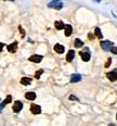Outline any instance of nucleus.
Wrapping results in <instances>:
<instances>
[{"label": "nucleus", "mask_w": 117, "mask_h": 126, "mask_svg": "<svg viewBox=\"0 0 117 126\" xmlns=\"http://www.w3.org/2000/svg\"><path fill=\"white\" fill-rule=\"evenodd\" d=\"M80 56H81V59L84 62H88L90 60V52H89L88 48H84L82 51H80Z\"/></svg>", "instance_id": "obj_1"}, {"label": "nucleus", "mask_w": 117, "mask_h": 126, "mask_svg": "<svg viewBox=\"0 0 117 126\" xmlns=\"http://www.w3.org/2000/svg\"><path fill=\"white\" fill-rule=\"evenodd\" d=\"M106 76H107V78L110 80V82L117 80V69H115L114 71H112V72H108V73L106 74Z\"/></svg>", "instance_id": "obj_2"}, {"label": "nucleus", "mask_w": 117, "mask_h": 126, "mask_svg": "<svg viewBox=\"0 0 117 126\" xmlns=\"http://www.w3.org/2000/svg\"><path fill=\"white\" fill-rule=\"evenodd\" d=\"M101 47L102 49L104 50H110L113 48V42L108 40H105V41H101Z\"/></svg>", "instance_id": "obj_3"}, {"label": "nucleus", "mask_w": 117, "mask_h": 126, "mask_svg": "<svg viewBox=\"0 0 117 126\" xmlns=\"http://www.w3.org/2000/svg\"><path fill=\"white\" fill-rule=\"evenodd\" d=\"M42 56H39V54H32V56H29V61L32 62H35V63H39L42 61Z\"/></svg>", "instance_id": "obj_4"}, {"label": "nucleus", "mask_w": 117, "mask_h": 126, "mask_svg": "<svg viewBox=\"0 0 117 126\" xmlns=\"http://www.w3.org/2000/svg\"><path fill=\"white\" fill-rule=\"evenodd\" d=\"M30 112L32 114H39L41 112V108L38 105V104H32L30 105Z\"/></svg>", "instance_id": "obj_5"}, {"label": "nucleus", "mask_w": 117, "mask_h": 126, "mask_svg": "<svg viewBox=\"0 0 117 126\" xmlns=\"http://www.w3.org/2000/svg\"><path fill=\"white\" fill-rule=\"evenodd\" d=\"M22 108H23V104H22L21 101H15L14 104H13V111L14 112H20V111L22 110Z\"/></svg>", "instance_id": "obj_6"}, {"label": "nucleus", "mask_w": 117, "mask_h": 126, "mask_svg": "<svg viewBox=\"0 0 117 126\" xmlns=\"http://www.w3.org/2000/svg\"><path fill=\"white\" fill-rule=\"evenodd\" d=\"M48 7H50V8H55V9H61L63 7V3L62 2H58V1H53V2H50V3H48Z\"/></svg>", "instance_id": "obj_7"}, {"label": "nucleus", "mask_w": 117, "mask_h": 126, "mask_svg": "<svg viewBox=\"0 0 117 126\" xmlns=\"http://www.w3.org/2000/svg\"><path fill=\"white\" fill-rule=\"evenodd\" d=\"M6 49H8L9 52H12V53H14V52L16 51V49H17V42H16V41L12 42L11 45H9L8 47H6Z\"/></svg>", "instance_id": "obj_8"}, {"label": "nucleus", "mask_w": 117, "mask_h": 126, "mask_svg": "<svg viewBox=\"0 0 117 126\" xmlns=\"http://www.w3.org/2000/svg\"><path fill=\"white\" fill-rule=\"evenodd\" d=\"M74 56H75V51H74V50H69V51L67 52L66 61H67V62H72L73 59H74Z\"/></svg>", "instance_id": "obj_9"}, {"label": "nucleus", "mask_w": 117, "mask_h": 126, "mask_svg": "<svg viewBox=\"0 0 117 126\" xmlns=\"http://www.w3.org/2000/svg\"><path fill=\"white\" fill-rule=\"evenodd\" d=\"M81 80V75L79 74H73L71 77V83H77Z\"/></svg>", "instance_id": "obj_10"}, {"label": "nucleus", "mask_w": 117, "mask_h": 126, "mask_svg": "<svg viewBox=\"0 0 117 126\" xmlns=\"http://www.w3.org/2000/svg\"><path fill=\"white\" fill-rule=\"evenodd\" d=\"M64 47H63L62 45H60V43H56L55 46H54V51L55 52H58V53H63V52H64Z\"/></svg>", "instance_id": "obj_11"}, {"label": "nucleus", "mask_w": 117, "mask_h": 126, "mask_svg": "<svg viewBox=\"0 0 117 126\" xmlns=\"http://www.w3.org/2000/svg\"><path fill=\"white\" fill-rule=\"evenodd\" d=\"M64 29H65V36H71L72 35V33H73V28H72V26L69 25V24H67V25H65V27H64Z\"/></svg>", "instance_id": "obj_12"}, {"label": "nucleus", "mask_w": 117, "mask_h": 126, "mask_svg": "<svg viewBox=\"0 0 117 126\" xmlns=\"http://www.w3.org/2000/svg\"><path fill=\"white\" fill-rule=\"evenodd\" d=\"M25 98L27 100H35L36 99V93L32 92V91H29V92L25 93Z\"/></svg>", "instance_id": "obj_13"}, {"label": "nucleus", "mask_w": 117, "mask_h": 126, "mask_svg": "<svg viewBox=\"0 0 117 126\" xmlns=\"http://www.w3.org/2000/svg\"><path fill=\"white\" fill-rule=\"evenodd\" d=\"M54 26H55V28L56 29H63V28L65 27V25L63 24V22H61V21H56L55 23H54Z\"/></svg>", "instance_id": "obj_14"}, {"label": "nucleus", "mask_w": 117, "mask_h": 126, "mask_svg": "<svg viewBox=\"0 0 117 126\" xmlns=\"http://www.w3.org/2000/svg\"><path fill=\"white\" fill-rule=\"evenodd\" d=\"M11 101H12V97H11V96L10 95H9V96H6V100H4V101L3 102H2V103H1V105H0V108H3V106L4 105H6V103H10V102Z\"/></svg>", "instance_id": "obj_15"}, {"label": "nucleus", "mask_w": 117, "mask_h": 126, "mask_svg": "<svg viewBox=\"0 0 117 126\" xmlns=\"http://www.w3.org/2000/svg\"><path fill=\"white\" fill-rule=\"evenodd\" d=\"M32 83V78H28V77H23L21 79V84L22 85H29Z\"/></svg>", "instance_id": "obj_16"}, {"label": "nucleus", "mask_w": 117, "mask_h": 126, "mask_svg": "<svg viewBox=\"0 0 117 126\" xmlns=\"http://www.w3.org/2000/svg\"><path fill=\"white\" fill-rule=\"evenodd\" d=\"M74 45H75V47L76 48H80V47H82V45H84V42H82L80 39H75V41H74Z\"/></svg>", "instance_id": "obj_17"}, {"label": "nucleus", "mask_w": 117, "mask_h": 126, "mask_svg": "<svg viewBox=\"0 0 117 126\" xmlns=\"http://www.w3.org/2000/svg\"><path fill=\"white\" fill-rule=\"evenodd\" d=\"M94 33H95V36H97V37H99V38H102V36H103V35H102V33H101V29H100L99 27H97V28H95Z\"/></svg>", "instance_id": "obj_18"}, {"label": "nucleus", "mask_w": 117, "mask_h": 126, "mask_svg": "<svg viewBox=\"0 0 117 126\" xmlns=\"http://www.w3.org/2000/svg\"><path fill=\"white\" fill-rule=\"evenodd\" d=\"M43 73V70H39L38 72H36V74H35V78H37V79H39V77H40V75Z\"/></svg>", "instance_id": "obj_19"}, {"label": "nucleus", "mask_w": 117, "mask_h": 126, "mask_svg": "<svg viewBox=\"0 0 117 126\" xmlns=\"http://www.w3.org/2000/svg\"><path fill=\"white\" fill-rule=\"evenodd\" d=\"M110 51L113 52V53H115V54H117V48L116 47H113L112 49H110Z\"/></svg>", "instance_id": "obj_20"}, {"label": "nucleus", "mask_w": 117, "mask_h": 126, "mask_svg": "<svg viewBox=\"0 0 117 126\" xmlns=\"http://www.w3.org/2000/svg\"><path fill=\"white\" fill-rule=\"evenodd\" d=\"M110 61H112V60H110V59H108V60H107V62H106V64H105V67H108V66H110Z\"/></svg>", "instance_id": "obj_21"}, {"label": "nucleus", "mask_w": 117, "mask_h": 126, "mask_svg": "<svg viewBox=\"0 0 117 126\" xmlns=\"http://www.w3.org/2000/svg\"><path fill=\"white\" fill-rule=\"evenodd\" d=\"M19 28H20V32H21V33H22V34H23V36H24V35H25V30H23V28H22V27H21V26H20V27H19Z\"/></svg>", "instance_id": "obj_22"}, {"label": "nucleus", "mask_w": 117, "mask_h": 126, "mask_svg": "<svg viewBox=\"0 0 117 126\" xmlns=\"http://www.w3.org/2000/svg\"><path fill=\"white\" fill-rule=\"evenodd\" d=\"M3 43H2V42H0V52H1L2 51V49H3Z\"/></svg>", "instance_id": "obj_23"}, {"label": "nucleus", "mask_w": 117, "mask_h": 126, "mask_svg": "<svg viewBox=\"0 0 117 126\" xmlns=\"http://www.w3.org/2000/svg\"><path fill=\"white\" fill-rule=\"evenodd\" d=\"M69 99H71V100H77V98L74 97V96H71V97H69Z\"/></svg>", "instance_id": "obj_24"}, {"label": "nucleus", "mask_w": 117, "mask_h": 126, "mask_svg": "<svg viewBox=\"0 0 117 126\" xmlns=\"http://www.w3.org/2000/svg\"><path fill=\"white\" fill-rule=\"evenodd\" d=\"M89 38H90V39H93L94 37H93V35H92V34H89Z\"/></svg>", "instance_id": "obj_25"}, {"label": "nucleus", "mask_w": 117, "mask_h": 126, "mask_svg": "<svg viewBox=\"0 0 117 126\" xmlns=\"http://www.w3.org/2000/svg\"><path fill=\"white\" fill-rule=\"evenodd\" d=\"M116 119H117V114H116Z\"/></svg>", "instance_id": "obj_26"}]
</instances>
